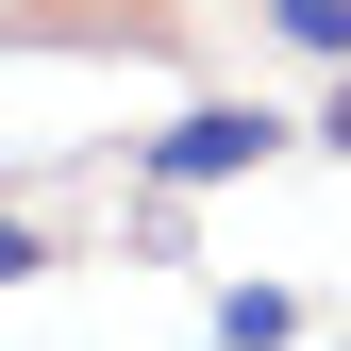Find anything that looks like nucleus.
Returning <instances> with one entry per match:
<instances>
[{"label":"nucleus","instance_id":"2","mask_svg":"<svg viewBox=\"0 0 351 351\" xmlns=\"http://www.w3.org/2000/svg\"><path fill=\"white\" fill-rule=\"evenodd\" d=\"M201 318H217V351H285V335H301V301H285V285H217Z\"/></svg>","mask_w":351,"mask_h":351},{"label":"nucleus","instance_id":"3","mask_svg":"<svg viewBox=\"0 0 351 351\" xmlns=\"http://www.w3.org/2000/svg\"><path fill=\"white\" fill-rule=\"evenodd\" d=\"M268 17H285V51H335L351 67V0H268Z\"/></svg>","mask_w":351,"mask_h":351},{"label":"nucleus","instance_id":"4","mask_svg":"<svg viewBox=\"0 0 351 351\" xmlns=\"http://www.w3.org/2000/svg\"><path fill=\"white\" fill-rule=\"evenodd\" d=\"M318 151H351V84H335V117H318Z\"/></svg>","mask_w":351,"mask_h":351},{"label":"nucleus","instance_id":"1","mask_svg":"<svg viewBox=\"0 0 351 351\" xmlns=\"http://www.w3.org/2000/svg\"><path fill=\"white\" fill-rule=\"evenodd\" d=\"M268 151H285V117H268V101H201V117H167V134H151V184H167V201H201V184H251Z\"/></svg>","mask_w":351,"mask_h":351}]
</instances>
